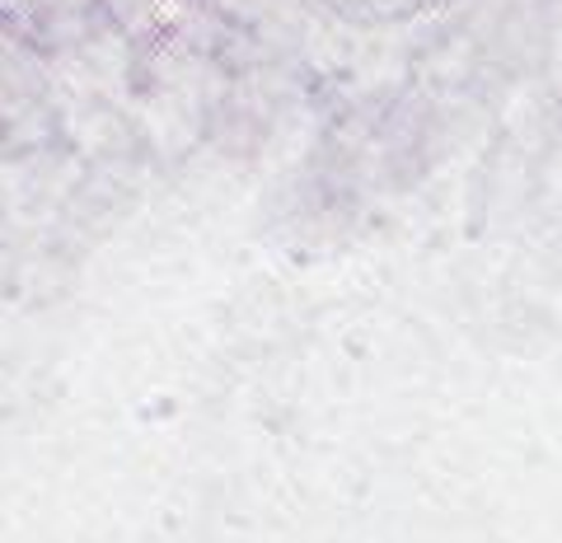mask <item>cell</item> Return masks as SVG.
Returning <instances> with one entry per match:
<instances>
[{
	"mask_svg": "<svg viewBox=\"0 0 562 543\" xmlns=\"http://www.w3.org/2000/svg\"><path fill=\"white\" fill-rule=\"evenodd\" d=\"M29 5H33V0H0V20H5V14H20Z\"/></svg>",
	"mask_w": 562,
	"mask_h": 543,
	"instance_id": "obj_1",
	"label": "cell"
}]
</instances>
